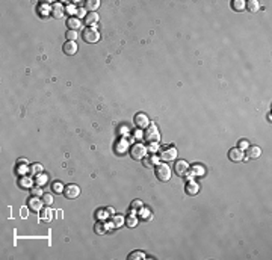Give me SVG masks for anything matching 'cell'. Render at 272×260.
<instances>
[{"mask_svg":"<svg viewBox=\"0 0 272 260\" xmlns=\"http://www.w3.org/2000/svg\"><path fill=\"white\" fill-rule=\"evenodd\" d=\"M42 201H44L45 206H51V204H53V197H51L50 194H44V195H42Z\"/></svg>","mask_w":272,"mask_h":260,"instance_id":"cell-26","label":"cell"},{"mask_svg":"<svg viewBox=\"0 0 272 260\" xmlns=\"http://www.w3.org/2000/svg\"><path fill=\"white\" fill-rule=\"evenodd\" d=\"M64 14H65V9H64L62 3H55L51 6V15H53V18H62Z\"/></svg>","mask_w":272,"mask_h":260,"instance_id":"cell-9","label":"cell"},{"mask_svg":"<svg viewBox=\"0 0 272 260\" xmlns=\"http://www.w3.org/2000/svg\"><path fill=\"white\" fill-rule=\"evenodd\" d=\"M160 159L163 160H174L177 157V150L171 145V147H162V151H160Z\"/></svg>","mask_w":272,"mask_h":260,"instance_id":"cell-5","label":"cell"},{"mask_svg":"<svg viewBox=\"0 0 272 260\" xmlns=\"http://www.w3.org/2000/svg\"><path fill=\"white\" fill-rule=\"evenodd\" d=\"M259 8H260V3H259L257 0H249V2H246V9H248V11L257 12Z\"/></svg>","mask_w":272,"mask_h":260,"instance_id":"cell-19","label":"cell"},{"mask_svg":"<svg viewBox=\"0 0 272 260\" xmlns=\"http://www.w3.org/2000/svg\"><path fill=\"white\" fill-rule=\"evenodd\" d=\"M51 188H53V191H55V192H58V194L64 192V186H62L59 181H55V183L51 184Z\"/></svg>","mask_w":272,"mask_h":260,"instance_id":"cell-29","label":"cell"},{"mask_svg":"<svg viewBox=\"0 0 272 260\" xmlns=\"http://www.w3.org/2000/svg\"><path fill=\"white\" fill-rule=\"evenodd\" d=\"M142 160H144V167H147V168H150L153 163L157 162V159H156V157H151V159H142Z\"/></svg>","mask_w":272,"mask_h":260,"instance_id":"cell-31","label":"cell"},{"mask_svg":"<svg viewBox=\"0 0 272 260\" xmlns=\"http://www.w3.org/2000/svg\"><path fill=\"white\" fill-rule=\"evenodd\" d=\"M228 157L233 162H240V160H243V151L239 150V148H231L228 151Z\"/></svg>","mask_w":272,"mask_h":260,"instance_id":"cell-11","label":"cell"},{"mask_svg":"<svg viewBox=\"0 0 272 260\" xmlns=\"http://www.w3.org/2000/svg\"><path fill=\"white\" fill-rule=\"evenodd\" d=\"M37 178H35V183L38 184V186H42V184H45L47 183V177L44 175V174H38V175H35Z\"/></svg>","mask_w":272,"mask_h":260,"instance_id":"cell-24","label":"cell"},{"mask_svg":"<svg viewBox=\"0 0 272 260\" xmlns=\"http://www.w3.org/2000/svg\"><path fill=\"white\" fill-rule=\"evenodd\" d=\"M249 147V144H248V141L246 139H242V141H239V150H245V148H248Z\"/></svg>","mask_w":272,"mask_h":260,"instance_id":"cell-36","label":"cell"},{"mask_svg":"<svg viewBox=\"0 0 272 260\" xmlns=\"http://www.w3.org/2000/svg\"><path fill=\"white\" fill-rule=\"evenodd\" d=\"M112 222L115 224V227H121V225L124 224V216H121V215H115V216H112Z\"/></svg>","mask_w":272,"mask_h":260,"instance_id":"cell-25","label":"cell"},{"mask_svg":"<svg viewBox=\"0 0 272 260\" xmlns=\"http://www.w3.org/2000/svg\"><path fill=\"white\" fill-rule=\"evenodd\" d=\"M29 171H30V174H34V175H38V174L42 173V165H39V163H34V165L29 168Z\"/></svg>","mask_w":272,"mask_h":260,"instance_id":"cell-20","label":"cell"},{"mask_svg":"<svg viewBox=\"0 0 272 260\" xmlns=\"http://www.w3.org/2000/svg\"><path fill=\"white\" fill-rule=\"evenodd\" d=\"M125 224L129 225V227H136V224H138V219L135 216V213H132L130 216L125 219Z\"/></svg>","mask_w":272,"mask_h":260,"instance_id":"cell-23","label":"cell"},{"mask_svg":"<svg viewBox=\"0 0 272 260\" xmlns=\"http://www.w3.org/2000/svg\"><path fill=\"white\" fill-rule=\"evenodd\" d=\"M130 154L135 160H142L148 156V151H147V147L142 145V144H135L130 150Z\"/></svg>","mask_w":272,"mask_h":260,"instance_id":"cell-2","label":"cell"},{"mask_svg":"<svg viewBox=\"0 0 272 260\" xmlns=\"http://www.w3.org/2000/svg\"><path fill=\"white\" fill-rule=\"evenodd\" d=\"M42 204H44V201L39 200V197H32V198L29 200V207H30V210H34V212L42 210Z\"/></svg>","mask_w":272,"mask_h":260,"instance_id":"cell-8","label":"cell"},{"mask_svg":"<svg viewBox=\"0 0 272 260\" xmlns=\"http://www.w3.org/2000/svg\"><path fill=\"white\" fill-rule=\"evenodd\" d=\"M64 53L68 54V56H73L77 53V44L76 41H68V43L64 44Z\"/></svg>","mask_w":272,"mask_h":260,"instance_id":"cell-10","label":"cell"},{"mask_svg":"<svg viewBox=\"0 0 272 260\" xmlns=\"http://www.w3.org/2000/svg\"><path fill=\"white\" fill-rule=\"evenodd\" d=\"M141 218L142 219H150L151 218V212L147 209H141Z\"/></svg>","mask_w":272,"mask_h":260,"instance_id":"cell-34","label":"cell"},{"mask_svg":"<svg viewBox=\"0 0 272 260\" xmlns=\"http://www.w3.org/2000/svg\"><path fill=\"white\" fill-rule=\"evenodd\" d=\"M106 213H108V210H97V213H95V215H97V218H98L100 221H104V219L108 218Z\"/></svg>","mask_w":272,"mask_h":260,"instance_id":"cell-33","label":"cell"},{"mask_svg":"<svg viewBox=\"0 0 272 260\" xmlns=\"http://www.w3.org/2000/svg\"><path fill=\"white\" fill-rule=\"evenodd\" d=\"M67 26L70 27V30H77L79 27L82 26V21L79 20L77 17H71V18H68V21H67Z\"/></svg>","mask_w":272,"mask_h":260,"instance_id":"cell-14","label":"cell"},{"mask_svg":"<svg viewBox=\"0 0 272 260\" xmlns=\"http://www.w3.org/2000/svg\"><path fill=\"white\" fill-rule=\"evenodd\" d=\"M67 38H68V41H76V38H77L76 30H68L67 32Z\"/></svg>","mask_w":272,"mask_h":260,"instance_id":"cell-32","label":"cell"},{"mask_svg":"<svg viewBox=\"0 0 272 260\" xmlns=\"http://www.w3.org/2000/svg\"><path fill=\"white\" fill-rule=\"evenodd\" d=\"M30 184H32V180L27 178V177H23V178L20 180V186H21V188H29Z\"/></svg>","mask_w":272,"mask_h":260,"instance_id":"cell-28","label":"cell"},{"mask_svg":"<svg viewBox=\"0 0 272 260\" xmlns=\"http://www.w3.org/2000/svg\"><path fill=\"white\" fill-rule=\"evenodd\" d=\"M79 194H80V189H79L77 184H67V186L64 188V195H65L67 198H70V200L79 197Z\"/></svg>","mask_w":272,"mask_h":260,"instance_id":"cell-6","label":"cell"},{"mask_svg":"<svg viewBox=\"0 0 272 260\" xmlns=\"http://www.w3.org/2000/svg\"><path fill=\"white\" fill-rule=\"evenodd\" d=\"M80 17H86V11L83 8H79L77 9V18H80Z\"/></svg>","mask_w":272,"mask_h":260,"instance_id":"cell-39","label":"cell"},{"mask_svg":"<svg viewBox=\"0 0 272 260\" xmlns=\"http://www.w3.org/2000/svg\"><path fill=\"white\" fill-rule=\"evenodd\" d=\"M65 11H67L68 14H74V12H77V9H76V8H73V6H68Z\"/></svg>","mask_w":272,"mask_h":260,"instance_id":"cell-41","label":"cell"},{"mask_svg":"<svg viewBox=\"0 0 272 260\" xmlns=\"http://www.w3.org/2000/svg\"><path fill=\"white\" fill-rule=\"evenodd\" d=\"M248 157L249 159H257L260 154H262V150L259 147H248Z\"/></svg>","mask_w":272,"mask_h":260,"instance_id":"cell-15","label":"cell"},{"mask_svg":"<svg viewBox=\"0 0 272 260\" xmlns=\"http://www.w3.org/2000/svg\"><path fill=\"white\" fill-rule=\"evenodd\" d=\"M125 148H127V141H121V144H118L117 145V153L125 151Z\"/></svg>","mask_w":272,"mask_h":260,"instance_id":"cell-30","label":"cell"},{"mask_svg":"<svg viewBox=\"0 0 272 260\" xmlns=\"http://www.w3.org/2000/svg\"><path fill=\"white\" fill-rule=\"evenodd\" d=\"M130 213H133L135 210H141L142 209V201H139V200H135L133 203H132V206H130Z\"/></svg>","mask_w":272,"mask_h":260,"instance_id":"cell-22","label":"cell"},{"mask_svg":"<svg viewBox=\"0 0 272 260\" xmlns=\"http://www.w3.org/2000/svg\"><path fill=\"white\" fill-rule=\"evenodd\" d=\"M144 138L150 144H160V133L156 127V124H150V127H147L145 133H144Z\"/></svg>","mask_w":272,"mask_h":260,"instance_id":"cell-1","label":"cell"},{"mask_svg":"<svg viewBox=\"0 0 272 260\" xmlns=\"http://www.w3.org/2000/svg\"><path fill=\"white\" fill-rule=\"evenodd\" d=\"M231 8H233L234 11L240 12V11H245V8H246V3H245L243 0H233V2H231Z\"/></svg>","mask_w":272,"mask_h":260,"instance_id":"cell-16","label":"cell"},{"mask_svg":"<svg viewBox=\"0 0 272 260\" xmlns=\"http://www.w3.org/2000/svg\"><path fill=\"white\" fill-rule=\"evenodd\" d=\"M98 20H100V17H98V14H97V12H89V14H86V17H85L86 24H89L91 27H92V26H95V24L98 23Z\"/></svg>","mask_w":272,"mask_h":260,"instance_id":"cell-12","label":"cell"},{"mask_svg":"<svg viewBox=\"0 0 272 260\" xmlns=\"http://www.w3.org/2000/svg\"><path fill=\"white\" fill-rule=\"evenodd\" d=\"M185 175H186V180H188V181H192V178H194V174H192V171H186Z\"/></svg>","mask_w":272,"mask_h":260,"instance_id":"cell-40","label":"cell"},{"mask_svg":"<svg viewBox=\"0 0 272 260\" xmlns=\"http://www.w3.org/2000/svg\"><path fill=\"white\" fill-rule=\"evenodd\" d=\"M135 124H136V127H139V129H147L148 124H150L148 117H147L145 114H136V117H135Z\"/></svg>","mask_w":272,"mask_h":260,"instance_id":"cell-7","label":"cell"},{"mask_svg":"<svg viewBox=\"0 0 272 260\" xmlns=\"http://www.w3.org/2000/svg\"><path fill=\"white\" fill-rule=\"evenodd\" d=\"M156 177L160 181H168L171 178V168L166 163H157L156 165Z\"/></svg>","mask_w":272,"mask_h":260,"instance_id":"cell-3","label":"cell"},{"mask_svg":"<svg viewBox=\"0 0 272 260\" xmlns=\"http://www.w3.org/2000/svg\"><path fill=\"white\" fill-rule=\"evenodd\" d=\"M42 219H44V221H50V219H51V212H50V209H45V210L42 212Z\"/></svg>","mask_w":272,"mask_h":260,"instance_id":"cell-37","label":"cell"},{"mask_svg":"<svg viewBox=\"0 0 272 260\" xmlns=\"http://www.w3.org/2000/svg\"><path fill=\"white\" fill-rule=\"evenodd\" d=\"M32 194H34V197H42V195H44V194H42L41 186H38V188H34V189H32Z\"/></svg>","mask_w":272,"mask_h":260,"instance_id":"cell-38","label":"cell"},{"mask_svg":"<svg viewBox=\"0 0 272 260\" xmlns=\"http://www.w3.org/2000/svg\"><path fill=\"white\" fill-rule=\"evenodd\" d=\"M186 191H188V194H189V195H196V194H198V191H200V186H198L195 181H189V183H188V186H186Z\"/></svg>","mask_w":272,"mask_h":260,"instance_id":"cell-17","label":"cell"},{"mask_svg":"<svg viewBox=\"0 0 272 260\" xmlns=\"http://www.w3.org/2000/svg\"><path fill=\"white\" fill-rule=\"evenodd\" d=\"M18 165H27V160L26 159H18Z\"/></svg>","mask_w":272,"mask_h":260,"instance_id":"cell-42","label":"cell"},{"mask_svg":"<svg viewBox=\"0 0 272 260\" xmlns=\"http://www.w3.org/2000/svg\"><path fill=\"white\" fill-rule=\"evenodd\" d=\"M83 40L86 41V43H98V40H100V33H98V30H97V27L95 26H92V27H88L85 32H83Z\"/></svg>","mask_w":272,"mask_h":260,"instance_id":"cell-4","label":"cell"},{"mask_svg":"<svg viewBox=\"0 0 272 260\" xmlns=\"http://www.w3.org/2000/svg\"><path fill=\"white\" fill-rule=\"evenodd\" d=\"M85 6H86V9H89L91 12H95V9L100 8V2H98V0H88V2L85 3Z\"/></svg>","mask_w":272,"mask_h":260,"instance_id":"cell-18","label":"cell"},{"mask_svg":"<svg viewBox=\"0 0 272 260\" xmlns=\"http://www.w3.org/2000/svg\"><path fill=\"white\" fill-rule=\"evenodd\" d=\"M94 230H95V233H97V234H103L108 228H106V224H103V222H97Z\"/></svg>","mask_w":272,"mask_h":260,"instance_id":"cell-21","label":"cell"},{"mask_svg":"<svg viewBox=\"0 0 272 260\" xmlns=\"http://www.w3.org/2000/svg\"><path fill=\"white\" fill-rule=\"evenodd\" d=\"M189 170V165H188V162H185V160H178L177 163H175V173L178 174V175H185V173Z\"/></svg>","mask_w":272,"mask_h":260,"instance_id":"cell-13","label":"cell"},{"mask_svg":"<svg viewBox=\"0 0 272 260\" xmlns=\"http://www.w3.org/2000/svg\"><path fill=\"white\" fill-rule=\"evenodd\" d=\"M191 171H192V174H194V177L195 175H203V174H204V170H203L200 165H194Z\"/></svg>","mask_w":272,"mask_h":260,"instance_id":"cell-27","label":"cell"},{"mask_svg":"<svg viewBox=\"0 0 272 260\" xmlns=\"http://www.w3.org/2000/svg\"><path fill=\"white\" fill-rule=\"evenodd\" d=\"M108 213H111V215H114V213H115V210H114V209H111V207H109V209H108Z\"/></svg>","mask_w":272,"mask_h":260,"instance_id":"cell-43","label":"cell"},{"mask_svg":"<svg viewBox=\"0 0 272 260\" xmlns=\"http://www.w3.org/2000/svg\"><path fill=\"white\" fill-rule=\"evenodd\" d=\"M129 259H130V260H135V259H145V256H144L142 253H132V254L129 256Z\"/></svg>","mask_w":272,"mask_h":260,"instance_id":"cell-35","label":"cell"}]
</instances>
